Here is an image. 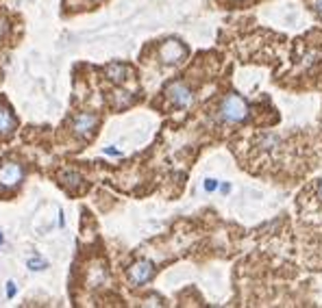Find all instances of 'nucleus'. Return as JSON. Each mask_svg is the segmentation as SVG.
Segmentation results:
<instances>
[{"mask_svg":"<svg viewBox=\"0 0 322 308\" xmlns=\"http://www.w3.org/2000/svg\"><path fill=\"white\" fill-rule=\"evenodd\" d=\"M26 267L31 269V271H44V269L48 267V261L42 259V256H33V259L26 261Z\"/></svg>","mask_w":322,"mask_h":308,"instance_id":"1a4fd4ad","label":"nucleus"},{"mask_svg":"<svg viewBox=\"0 0 322 308\" xmlns=\"http://www.w3.org/2000/svg\"><path fill=\"white\" fill-rule=\"evenodd\" d=\"M185 55H187L185 46H183L181 41H177V39H168V41L164 43V46H161V50H159L161 61L168 63V65L183 61V59H185Z\"/></svg>","mask_w":322,"mask_h":308,"instance_id":"423d86ee","label":"nucleus"},{"mask_svg":"<svg viewBox=\"0 0 322 308\" xmlns=\"http://www.w3.org/2000/svg\"><path fill=\"white\" fill-rule=\"evenodd\" d=\"M63 178H65L63 182H65V185H68V187L72 189V191H74V187H76V185H80V180H83V178H80V176H78L76 172H65V174H63Z\"/></svg>","mask_w":322,"mask_h":308,"instance_id":"9d476101","label":"nucleus"},{"mask_svg":"<svg viewBox=\"0 0 322 308\" xmlns=\"http://www.w3.org/2000/svg\"><path fill=\"white\" fill-rule=\"evenodd\" d=\"M313 7H316V11L322 16V0H316V3H313Z\"/></svg>","mask_w":322,"mask_h":308,"instance_id":"ddd939ff","label":"nucleus"},{"mask_svg":"<svg viewBox=\"0 0 322 308\" xmlns=\"http://www.w3.org/2000/svg\"><path fill=\"white\" fill-rule=\"evenodd\" d=\"M105 74H107V78L109 80H113V83H122L124 78V74H127V68H124L122 63H109L107 68H105Z\"/></svg>","mask_w":322,"mask_h":308,"instance_id":"6e6552de","label":"nucleus"},{"mask_svg":"<svg viewBox=\"0 0 322 308\" xmlns=\"http://www.w3.org/2000/svg\"><path fill=\"white\" fill-rule=\"evenodd\" d=\"M98 126V115L96 113H78L74 115V120H72V133L80 139H87L94 135V130Z\"/></svg>","mask_w":322,"mask_h":308,"instance_id":"20e7f679","label":"nucleus"},{"mask_svg":"<svg viewBox=\"0 0 322 308\" xmlns=\"http://www.w3.org/2000/svg\"><path fill=\"white\" fill-rule=\"evenodd\" d=\"M87 3H100V0H87Z\"/></svg>","mask_w":322,"mask_h":308,"instance_id":"dca6fc26","label":"nucleus"},{"mask_svg":"<svg viewBox=\"0 0 322 308\" xmlns=\"http://www.w3.org/2000/svg\"><path fill=\"white\" fill-rule=\"evenodd\" d=\"M218 117L226 124L244 122L248 117V105L237 96V93H229V96L222 98L220 107H218Z\"/></svg>","mask_w":322,"mask_h":308,"instance_id":"f257e3e1","label":"nucleus"},{"mask_svg":"<svg viewBox=\"0 0 322 308\" xmlns=\"http://www.w3.org/2000/svg\"><path fill=\"white\" fill-rule=\"evenodd\" d=\"M16 117H13L11 109L0 105V137H9L13 130H16Z\"/></svg>","mask_w":322,"mask_h":308,"instance_id":"0eeeda50","label":"nucleus"},{"mask_svg":"<svg viewBox=\"0 0 322 308\" xmlns=\"http://www.w3.org/2000/svg\"><path fill=\"white\" fill-rule=\"evenodd\" d=\"M0 243H3V234H0Z\"/></svg>","mask_w":322,"mask_h":308,"instance_id":"f3484780","label":"nucleus"},{"mask_svg":"<svg viewBox=\"0 0 322 308\" xmlns=\"http://www.w3.org/2000/svg\"><path fill=\"white\" fill-rule=\"evenodd\" d=\"M105 152H107V154H120V152L115 150V148H105Z\"/></svg>","mask_w":322,"mask_h":308,"instance_id":"4468645a","label":"nucleus"},{"mask_svg":"<svg viewBox=\"0 0 322 308\" xmlns=\"http://www.w3.org/2000/svg\"><path fill=\"white\" fill-rule=\"evenodd\" d=\"M318 191H320V197H322V182H320V187H318Z\"/></svg>","mask_w":322,"mask_h":308,"instance_id":"2eb2a0df","label":"nucleus"},{"mask_svg":"<svg viewBox=\"0 0 322 308\" xmlns=\"http://www.w3.org/2000/svg\"><path fill=\"white\" fill-rule=\"evenodd\" d=\"M7 297H9V299L16 297V282H13V280L7 282Z\"/></svg>","mask_w":322,"mask_h":308,"instance_id":"f8f14e48","label":"nucleus"},{"mask_svg":"<svg viewBox=\"0 0 322 308\" xmlns=\"http://www.w3.org/2000/svg\"><path fill=\"white\" fill-rule=\"evenodd\" d=\"M166 96L168 100L172 102L177 109H187L189 105H192V89L183 83V80H174V83L168 85V89H166Z\"/></svg>","mask_w":322,"mask_h":308,"instance_id":"7ed1b4c3","label":"nucleus"},{"mask_svg":"<svg viewBox=\"0 0 322 308\" xmlns=\"http://www.w3.org/2000/svg\"><path fill=\"white\" fill-rule=\"evenodd\" d=\"M152 276H155V265H152L150 261H146V259L135 261L133 265L129 267V271H127V278H129V282L133 284V287H142V284L148 282Z\"/></svg>","mask_w":322,"mask_h":308,"instance_id":"f03ea898","label":"nucleus"},{"mask_svg":"<svg viewBox=\"0 0 322 308\" xmlns=\"http://www.w3.org/2000/svg\"><path fill=\"white\" fill-rule=\"evenodd\" d=\"M24 178V167L18 161H7L0 165V187H16Z\"/></svg>","mask_w":322,"mask_h":308,"instance_id":"39448f33","label":"nucleus"},{"mask_svg":"<svg viewBox=\"0 0 322 308\" xmlns=\"http://www.w3.org/2000/svg\"><path fill=\"white\" fill-rule=\"evenodd\" d=\"M218 189V180L216 178H207L205 180V191H216Z\"/></svg>","mask_w":322,"mask_h":308,"instance_id":"9b49d317","label":"nucleus"}]
</instances>
